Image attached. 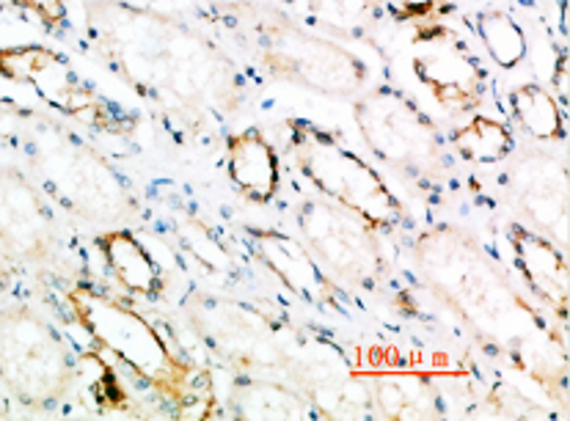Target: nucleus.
Returning <instances> with one entry per match:
<instances>
[{"label":"nucleus","instance_id":"f257e3e1","mask_svg":"<svg viewBox=\"0 0 570 421\" xmlns=\"http://www.w3.org/2000/svg\"><path fill=\"white\" fill-rule=\"evenodd\" d=\"M416 262L430 290L458 312L471 331L497 344L513 364L543 380L554 372V355H566V339L543 320L510 278L488 260L485 251L458 226L441 224L419 234Z\"/></svg>","mask_w":570,"mask_h":421},{"label":"nucleus","instance_id":"f03ea898","mask_svg":"<svg viewBox=\"0 0 570 421\" xmlns=\"http://www.w3.org/2000/svg\"><path fill=\"white\" fill-rule=\"evenodd\" d=\"M69 303L102 353L114 355V361L163 396L177 400L179 411L199 396V372L138 309L95 284L75 286Z\"/></svg>","mask_w":570,"mask_h":421},{"label":"nucleus","instance_id":"7ed1b4c3","mask_svg":"<svg viewBox=\"0 0 570 421\" xmlns=\"http://www.w3.org/2000/svg\"><path fill=\"white\" fill-rule=\"evenodd\" d=\"M289 151L317 193L386 234L403 229L409 215L383 174L340 136L306 119L289 121Z\"/></svg>","mask_w":570,"mask_h":421},{"label":"nucleus","instance_id":"20e7f679","mask_svg":"<svg viewBox=\"0 0 570 421\" xmlns=\"http://www.w3.org/2000/svg\"><path fill=\"white\" fill-rule=\"evenodd\" d=\"M358 133L372 155L411 179H441L450 168L446 144L435 121L414 97L394 86H377L356 99Z\"/></svg>","mask_w":570,"mask_h":421},{"label":"nucleus","instance_id":"39448f33","mask_svg":"<svg viewBox=\"0 0 570 421\" xmlns=\"http://www.w3.org/2000/svg\"><path fill=\"white\" fill-rule=\"evenodd\" d=\"M254 39L267 72L289 84L336 97H353L370 80L366 63L356 52L312 37L284 17L267 14L265 20H254Z\"/></svg>","mask_w":570,"mask_h":421},{"label":"nucleus","instance_id":"423d86ee","mask_svg":"<svg viewBox=\"0 0 570 421\" xmlns=\"http://www.w3.org/2000/svg\"><path fill=\"white\" fill-rule=\"evenodd\" d=\"M0 380L26 405L48 408L72 389L67 344L37 314L17 309L0 314Z\"/></svg>","mask_w":570,"mask_h":421},{"label":"nucleus","instance_id":"0eeeda50","mask_svg":"<svg viewBox=\"0 0 570 421\" xmlns=\"http://www.w3.org/2000/svg\"><path fill=\"white\" fill-rule=\"evenodd\" d=\"M295 218L306 245L328 267L331 276L362 290L386 284L389 262L377 239L381 232L364 224L358 215L328 198H304Z\"/></svg>","mask_w":570,"mask_h":421},{"label":"nucleus","instance_id":"6e6552de","mask_svg":"<svg viewBox=\"0 0 570 421\" xmlns=\"http://www.w3.org/2000/svg\"><path fill=\"white\" fill-rule=\"evenodd\" d=\"M190 314L215 355L240 374L278 378V372H287L293 339L284 342L282 331L257 309L199 295Z\"/></svg>","mask_w":570,"mask_h":421},{"label":"nucleus","instance_id":"1a4fd4ad","mask_svg":"<svg viewBox=\"0 0 570 421\" xmlns=\"http://www.w3.org/2000/svg\"><path fill=\"white\" fill-rule=\"evenodd\" d=\"M248 243L262 265L273 273L298 301L317 312H331L336 317H351L356 303L340 278L331 276L328 267L314 256V251L293 234L278 229H246Z\"/></svg>","mask_w":570,"mask_h":421},{"label":"nucleus","instance_id":"9d476101","mask_svg":"<svg viewBox=\"0 0 570 421\" xmlns=\"http://www.w3.org/2000/svg\"><path fill=\"white\" fill-rule=\"evenodd\" d=\"M416 45H424V50L414 56V75L433 94L439 108L446 114H469L480 108L485 99L488 72L471 56L469 47L452 39L446 28L416 39Z\"/></svg>","mask_w":570,"mask_h":421},{"label":"nucleus","instance_id":"9b49d317","mask_svg":"<svg viewBox=\"0 0 570 421\" xmlns=\"http://www.w3.org/2000/svg\"><path fill=\"white\" fill-rule=\"evenodd\" d=\"M510 190L532 229L566 248L568 243V172L566 163L546 151H529L510 172Z\"/></svg>","mask_w":570,"mask_h":421},{"label":"nucleus","instance_id":"f8f14e48","mask_svg":"<svg viewBox=\"0 0 570 421\" xmlns=\"http://www.w3.org/2000/svg\"><path fill=\"white\" fill-rule=\"evenodd\" d=\"M508 243L529 295L543 303L566 327L570 292L566 248L538 229H532V226H523L521 221H510L508 224Z\"/></svg>","mask_w":570,"mask_h":421},{"label":"nucleus","instance_id":"ddd939ff","mask_svg":"<svg viewBox=\"0 0 570 421\" xmlns=\"http://www.w3.org/2000/svg\"><path fill=\"white\" fill-rule=\"evenodd\" d=\"M0 243L26 260H50L56 251L48 213L26 185L0 183Z\"/></svg>","mask_w":570,"mask_h":421},{"label":"nucleus","instance_id":"4468645a","mask_svg":"<svg viewBox=\"0 0 570 421\" xmlns=\"http://www.w3.org/2000/svg\"><path fill=\"white\" fill-rule=\"evenodd\" d=\"M226 151H229L226 168L243 196L257 204L273 202L282 183V166H278V155L271 140L259 130H246L229 138Z\"/></svg>","mask_w":570,"mask_h":421},{"label":"nucleus","instance_id":"2eb2a0df","mask_svg":"<svg viewBox=\"0 0 570 421\" xmlns=\"http://www.w3.org/2000/svg\"><path fill=\"white\" fill-rule=\"evenodd\" d=\"M100 254L116 284L125 286L130 295L153 301L163 292V273L147 245L127 229H110L100 239Z\"/></svg>","mask_w":570,"mask_h":421},{"label":"nucleus","instance_id":"dca6fc26","mask_svg":"<svg viewBox=\"0 0 570 421\" xmlns=\"http://www.w3.org/2000/svg\"><path fill=\"white\" fill-rule=\"evenodd\" d=\"M372 408L381 419H433L441 413L435 385L424 374L386 372L366 374Z\"/></svg>","mask_w":570,"mask_h":421},{"label":"nucleus","instance_id":"f3484780","mask_svg":"<svg viewBox=\"0 0 570 421\" xmlns=\"http://www.w3.org/2000/svg\"><path fill=\"white\" fill-rule=\"evenodd\" d=\"M235 417L240 419H312L317 417L314 405L301 391L278 383L273 378L243 374L237 389L232 391Z\"/></svg>","mask_w":570,"mask_h":421},{"label":"nucleus","instance_id":"a211bd4d","mask_svg":"<svg viewBox=\"0 0 570 421\" xmlns=\"http://www.w3.org/2000/svg\"><path fill=\"white\" fill-rule=\"evenodd\" d=\"M510 110L519 127L534 140L566 138V108L549 89L538 84H523L510 91Z\"/></svg>","mask_w":570,"mask_h":421},{"label":"nucleus","instance_id":"6ab92c4d","mask_svg":"<svg viewBox=\"0 0 570 421\" xmlns=\"http://www.w3.org/2000/svg\"><path fill=\"white\" fill-rule=\"evenodd\" d=\"M450 140L463 160L476 163V166H497V163L508 160L515 149L510 127L491 116H471L466 125L452 130Z\"/></svg>","mask_w":570,"mask_h":421},{"label":"nucleus","instance_id":"aec40b11","mask_svg":"<svg viewBox=\"0 0 570 421\" xmlns=\"http://www.w3.org/2000/svg\"><path fill=\"white\" fill-rule=\"evenodd\" d=\"M476 31H480L482 45L497 67L515 69L527 58L529 42L523 28L515 22V17L504 11H482L476 17Z\"/></svg>","mask_w":570,"mask_h":421},{"label":"nucleus","instance_id":"412c9836","mask_svg":"<svg viewBox=\"0 0 570 421\" xmlns=\"http://www.w3.org/2000/svg\"><path fill=\"white\" fill-rule=\"evenodd\" d=\"M312 14L342 37H364L381 14V0H309Z\"/></svg>","mask_w":570,"mask_h":421},{"label":"nucleus","instance_id":"4be33fe9","mask_svg":"<svg viewBox=\"0 0 570 421\" xmlns=\"http://www.w3.org/2000/svg\"><path fill=\"white\" fill-rule=\"evenodd\" d=\"M392 17L400 26H414L416 39L441 31L444 17L450 14L452 0H389Z\"/></svg>","mask_w":570,"mask_h":421},{"label":"nucleus","instance_id":"5701e85b","mask_svg":"<svg viewBox=\"0 0 570 421\" xmlns=\"http://www.w3.org/2000/svg\"><path fill=\"white\" fill-rule=\"evenodd\" d=\"M17 3L31 9L33 14L42 17V22H50V26L67 20V6H63V0H17Z\"/></svg>","mask_w":570,"mask_h":421},{"label":"nucleus","instance_id":"b1692460","mask_svg":"<svg viewBox=\"0 0 570 421\" xmlns=\"http://www.w3.org/2000/svg\"><path fill=\"white\" fill-rule=\"evenodd\" d=\"M568 75H570V69H568V56H566V52H562L560 63H557L554 75H551V86H554V97L560 99L562 108H566V105H568V89H570Z\"/></svg>","mask_w":570,"mask_h":421},{"label":"nucleus","instance_id":"393cba45","mask_svg":"<svg viewBox=\"0 0 570 421\" xmlns=\"http://www.w3.org/2000/svg\"><path fill=\"white\" fill-rule=\"evenodd\" d=\"M0 290H3V271H0Z\"/></svg>","mask_w":570,"mask_h":421}]
</instances>
